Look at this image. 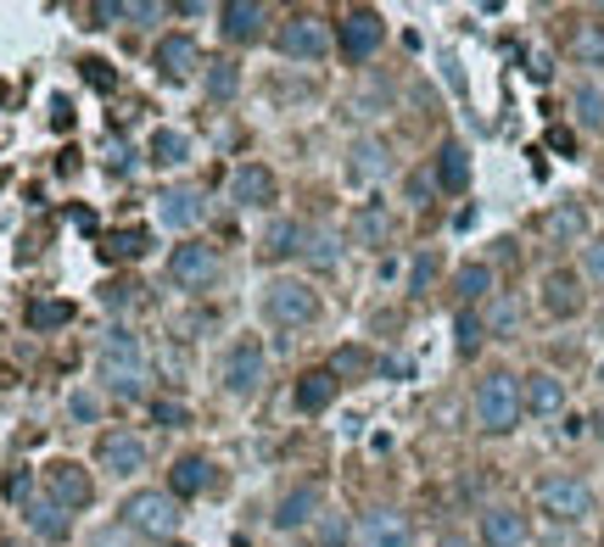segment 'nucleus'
Returning <instances> with one entry per match:
<instances>
[{
  "label": "nucleus",
  "mask_w": 604,
  "mask_h": 547,
  "mask_svg": "<svg viewBox=\"0 0 604 547\" xmlns=\"http://www.w3.org/2000/svg\"><path fill=\"white\" fill-rule=\"evenodd\" d=\"M157 73L168 79V84H179V79H191L197 68H202V51H197V39L191 34H168L163 45H157Z\"/></svg>",
  "instance_id": "obj_14"
},
{
  "label": "nucleus",
  "mask_w": 604,
  "mask_h": 547,
  "mask_svg": "<svg viewBox=\"0 0 604 547\" xmlns=\"http://www.w3.org/2000/svg\"><path fill=\"white\" fill-rule=\"evenodd\" d=\"M229 202L236 207H269L274 202V174L263 163H241L236 179H229Z\"/></svg>",
  "instance_id": "obj_16"
},
{
  "label": "nucleus",
  "mask_w": 604,
  "mask_h": 547,
  "mask_svg": "<svg viewBox=\"0 0 604 547\" xmlns=\"http://www.w3.org/2000/svg\"><path fill=\"white\" fill-rule=\"evenodd\" d=\"M102 380L112 396L134 403V396H146V353H141V335L129 324H112L107 341H102Z\"/></svg>",
  "instance_id": "obj_1"
},
{
  "label": "nucleus",
  "mask_w": 604,
  "mask_h": 547,
  "mask_svg": "<svg viewBox=\"0 0 604 547\" xmlns=\"http://www.w3.org/2000/svg\"><path fill=\"white\" fill-rule=\"evenodd\" d=\"M588 280H593V285H604V235H599V240H588Z\"/></svg>",
  "instance_id": "obj_45"
},
{
  "label": "nucleus",
  "mask_w": 604,
  "mask_h": 547,
  "mask_svg": "<svg viewBox=\"0 0 604 547\" xmlns=\"http://www.w3.org/2000/svg\"><path fill=\"white\" fill-rule=\"evenodd\" d=\"M548 140H554V152H577V140H571V129H554Z\"/></svg>",
  "instance_id": "obj_47"
},
{
  "label": "nucleus",
  "mask_w": 604,
  "mask_h": 547,
  "mask_svg": "<svg viewBox=\"0 0 604 547\" xmlns=\"http://www.w3.org/2000/svg\"><path fill=\"white\" fill-rule=\"evenodd\" d=\"M146 252H152V235L146 229H118V235L102 240V258L107 263H123V258L134 263V258H146Z\"/></svg>",
  "instance_id": "obj_29"
},
{
  "label": "nucleus",
  "mask_w": 604,
  "mask_h": 547,
  "mask_svg": "<svg viewBox=\"0 0 604 547\" xmlns=\"http://www.w3.org/2000/svg\"><path fill=\"white\" fill-rule=\"evenodd\" d=\"M0 547H23V542H0Z\"/></svg>",
  "instance_id": "obj_49"
},
{
  "label": "nucleus",
  "mask_w": 604,
  "mask_h": 547,
  "mask_svg": "<svg viewBox=\"0 0 604 547\" xmlns=\"http://www.w3.org/2000/svg\"><path fill=\"white\" fill-rule=\"evenodd\" d=\"M263 23H269V12L258 7V0H224V7H218V28H224V39H236V45H252L263 34Z\"/></svg>",
  "instance_id": "obj_15"
},
{
  "label": "nucleus",
  "mask_w": 604,
  "mask_h": 547,
  "mask_svg": "<svg viewBox=\"0 0 604 547\" xmlns=\"http://www.w3.org/2000/svg\"><path fill=\"white\" fill-rule=\"evenodd\" d=\"M482 542H487V547H526V514L509 509V503L487 509V514H482Z\"/></svg>",
  "instance_id": "obj_18"
},
{
  "label": "nucleus",
  "mask_w": 604,
  "mask_h": 547,
  "mask_svg": "<svg viewBox=\"0 0 604 547\" xmlns=\"http://www.w3.org/2000/svg\"><path fill=\"white\" fill-rule=\"evenodd\" d=\"M281 51H286L292 62H324V57H331V28H324V17L292 12V17L281 23Z\"/></svg>",
  "instance_id": "obj_7"
},
{
  "label": "nucleus",
  "mask_w": 604,
  "mask_h": 547,
  "mask_svg": "<svg viewBox=\"0 0 604 547\" xmlns=\"http://www.w3.org/2000/svg\"><path fill=\"white\" fill-rule=\"evenodd\" d=\"M297 252H303V229H297L292 218H274L269 235H263V258H269V263H286V258H297Z\"/></svg>",
  "instance_id": "obj_28"
},
{
  "label": "nucleus",
  "mask_w": 604,
  "mask_h": 547,
  "mask_svg": "<svg viewBox=\"0 0 604 547\" xmlns=\"http://www.w3.org/2000/svg\"><path fill=\"white\" fill-rule=\"evenodd\" d=\"M516 302H509V296H504V302H493V313H487V330H498V335H509V330H516Z\"/></svg>",
  "instance_id": "obj_42"
},
{
  "label": "nucleus",
  "mask_w": 604,
  "mask_h": 547,
  "mask_svg": "<svg viewBox=\"0 0 604 547\" xmlns=\"http://www.w3.org/2000/svg\"><path fill=\"white\" fill-rule=\"evenodd\" d=\"M471 408H476V425L487 430V436H509L521 425V380L516 374H487L482 385H476V396H471Z\"/></svg>",
  "instance_id": "obj_2"
},
{
  "label": "nucleus",
  "mask_w": 604,
  "mask_h": 547,
  "mask_svg": "<svg viewBox=\"0 0 604 547\" xmlns=\"http://www.w3.org/2000/svg\"><path fill=\"white\" fill-rule=\"evenodd\" d=\"M79 68H84V79L96 84V90H112V84H118V79H112V68H107V62H96V57H90V62H79Z\"/></svg>",
  "instance_id": "obj_43"
},
{
  "label": "nucleus",
  "mask_w": 604,
  "mask_h": 547,
  "mask_svg": "<svg viewBox=\"0 0 604 547\" xmlns=\"http://www.w3.org/2000/svg\"><path fill=\"white\" fill-rule=\"evenodd\" d=\"M336 39H342V57H347V62H364V57H376V51H381V39H387V23H381V12H369V7H353V12L342 17Z\"/></svg>",
  "instance_id": "obj_9"
},
{
  "label": "nucleus",
  "mask_w": 604,
  "mask_h": 547,
  "mask_svg": "<svg viewBox=\"0 0 604 547\" xmlns=\"http://www.w3.org/2000/svg\"><path fill=\"white\" fill-rule=\"evenodd\" d=\"M146 163L152 168H185L191 163V134L185 129H157L152 145H146Z\"/></svg>",
  "instance_id": "obj_25"
},
{
  "label": "nucleus",
  "mask_w": 604,
  "mask_h": 547,
  "mask_svg": "<svg viewBox=\"0 0 604 547\" xmlns=\"http://www.w3.org/2000/svg\"><path fill=\"white\" fill-rule=\"evenodd\" d=\"M364 369H369V353H358V346H342L331 364V374H364Z\"/></svg>",
  "instance_id": "obj_41"
},
{
  "label": "nucleus",
  "mask_w": 604,
  "mask_h": 547,
  "mask_svg": "<svg viewBox=\"0 0 604 547\" xmlns=\"http://www.w3.org/2000/svg\"><path fill=\"white\" fill-rule=\"evenodd\" d=\"M213 274H218V252L208 240H185L168 252V285H179V290H202V285H213Z\"/></svg>",
  "instance_id": "obj_8"
},
{
  "label": "nucleus",
  "mask_w": 604,
  "mask_h": 547,
  "mask_svg": "<svg viewBox=\"0 0 604 547\" xmlns=\"http://www.w3.org/2000/svg\"><path fill=\"white\" fill-rule=\"evenodd\" d=\"M577 51H582L588 62H604V28H588V34L577 39Z\"/></svg>",
  "instance_id": "obj_44"
},
{
  "label": "nucleus",
  "mask_w": 604,
  "mask_h": 547,
  "mask_svg": "<svg viewBox=\"0 0 604 547\" xmlns=\"http://www.w3.org/2000/svg\"><path fill=\"white\" fill-rule=\"evenodd\" d=\"M68 414H73L79 425H96V419H102V396H96V391H73V396H68Z\"/></svg>",
  "instance_id": "obj_38"
},
{
  "label": "nucleus",
  "mask_w": 604,
  "mask_h": 547,
  "mask_svg": "<svg viewBox=\"0 0 604 547\" xmlns=\"http://www.w3.org/2000/svg\"><path fill=\"white\" fill-rule=\"evenodd\" d=\"M102 302H107L112 313H123V308L141 302V285H134V280H112V285H102Z\"/></svg>",
  "instance_id": "obj_37"
},
{
  "label": "nucleus",
  "mask_w": 604,
  "mask_h": 547,
  "mask_svg": "<svg viewBox=\"0 0 604 547\" xmlns=\"http://www.w3.org/2000/svg\"><path fill=\"white\" fill-rule=\"evenodd\" d=\"M263 369H269V353H263V341L258 335H236L224 346V364H218V380L229 396H252L263 385Z\"/></svg>",
  "instance_id": "obj_4"
},
{
  "label": "nucleus",
  "mask_w": 604,
  "mask_h": 547,
  "mask_svg": "<svg viewBox=\"0 0 604 547\" xmlns=\"http://www.w3.org/2000/svg\"><path fill=\"white\" fill-rule=\"evenodd\" d=\"M437 190H448V195H464L471 190V152H464L459 140H448L442 152H437Z\"/></svg>",
  "instance_id": "obj_22"
},
{
  "label": "nucleus",
  "mask_w": 604,
  "mask_h": 547,
  "mask_svg": "<svg viewBox=\"0 0 604 547\" xmlns=\"http://www.w3.org/2000/svg\"><path fill=\"white\" fill-rule=\"evenodd\" d=\"M45 486H51V503H62L68 514L96 503V480H90V469L73 464V459H57L51 469H45Z\"/></svg>",
  "instance_id": "obj_10"
},
{
  "label": "nucleus",
  "mask_w": 604,
  "mask_h": 547,
  "mask_svg": "<svg viewBox=\"0 0 604 547\" xmlns=\"http://www.w3.org/2000/svg\"><path fill=\"white\" fill-rule=\"evenodd\" d=\"M543 235H548V240H560V246H571V240L588 235V213H582L577 202H560L554 213H543Z\"/></svg>",
  "instance_id": "obj_27"
},
{
  "label": "nucleus",
  "mask_w": 604,
  "mask_h": 547,
  "mask_svg": "<svg viewBox=\"0 0 604 547\" xmlns=\"http://www.w3.org/2000/svg\"><path fill=\"white\" fill-rule=\"evenodd\" d=\"M431 185H437V174H414V179H408V202H421V207H426Z\"/></svg>",
  "instance_id": "obj_46"
},
{
  "label": "nucleus",
  "mask_w": 604,
  "mask_h": 547,
  "mask_svg": "<svg viewBox=\"0 0 604 547\" xmlns=\"http://www.w3.org/2000/svg\"><path fill=\"white\" fill-rule=\"evenodd\" d=\"M353 229H358V240H364V246H387L392 218H387V207L369 202V207H358V213H353Z\"/></svg>",
  "instance_id": "obj_34"
},
{
  "label": "nucleus",
  "mask_w": 604,
  "mask_h": 547,
  "mask_svg": "<svg viewBox=\"0 0 604 547\" xmlns=\"http://www.w3.org/2000/svg\"><path fill=\"white\" fill-rule=\"evenodd\" d=\"M336 391H342V380L331 369H308L297 380V391H292V403H297V414H324V408L336 403Z\"/></svg>",
  "instance_id": "obj_19"
},
{
  "label": "nucleus",
  "mask_w": 604,
  "mask_h": 547,
  "mask_svg": "<svg viewBox=\"0 0 604 547\" xmlns=\"http://www.w3.org/2000/svg\"><path fill=\"white\" fill-rule=\"evenodd\" d=\"M453 335H459V358H476V353H482V335H487V319H482L476 308H459Z\"/></svg>",
  "instance_id": "obj_33"
},
{
  "label": "nucleus",
  "mask_w": 604,
  "mask_h": 547,
  "mask_svg": "<svg viewBox=\"0 0 604 547\" xmlns=\"http://www.w3.org/2000/svg\"><path fill=\"white\" fill-rule=\"evenodd\" d=\"M123 525L129 531H141V536H152V542H168L174 536V525H179V503H174V497L168 491H129L123 497Z\"/></svg>",
  "instance_id": "obj_5"
},
{
  "label": "nucleus",
  "mask_w": 604,
  "mask_h": 547,
  "mask_svg": "<svg viewBox=\"0 0 604 547\" xmlns=\"http://www.w3.org/2000/svg\"><path fill=\"white\" fill-rule=\"evenodd\" d=\"M437 547H471V542H464V536H442Z\"/></svg>",
  "instance_id": "obj_48"
},
{
  "label": "nucleus",
  "mask_w": 604,
  "mask_h": 547,
  "mask_svg": "<svg viewBox=\"0 0 604 547\" xmlns=\"http://www.w3.org/2000/svg\"><path fill=\"white\" fill-rule=\"evenodd\" d=\"M96 459H102V469H112L118 480H123V475H141V469H146V441L134 436V430H107L102 447H96Z\"/></svg>",
  "instance_id": "obj_12"
},
{
  "label": "nucleus",
  "mask_w": 604,
  "mask_h": 547,
  "mask_svg": "<svg viewBox=\"0 0 604 547\" xmlns=\"http://www.w3.org/2000/svg\"><path fill=\"white\" fill-rule=\"evenodd\" d=\"M168 547H185V542H168Z\"/></svg>",
  "instance_id": "obj_50"
},
{
  "label": "nucleus",
  "mask_w": 604,
  "mask_h": 547,
  "mask_svg": "<svg viewBox=\"0 0 604 547\" xmlns=\"http://www.w3.org/2000/svg\"><path fill=\"white\" fill-rule=\"evenodd\" d=\"M241 90V68L236 62H213L208 68V102H236Z\"/></svg>",
  "instance_id": "obj_35"
},
{
  "label": "nucleus",
  "mask_w": 604,
  "mask_h": 547,
  "mask_svg": "<svg viewBox=\"0 0 604 547\" xmlns=\"http://www.w3.org/2000/svg\"><path fill=\"white\" fill-rule=\"evenodd\" d=\"M358 536H364V547H414V531L398 509H369Z\"/></svg>",
  "instance_id": "obj_17"
},
{
  "label": "nucleus",
  "mask_w": 604,
  "mask_h": 547,
  "mask_svg": "<svg viewBox=\"0 0 604 547\" xmlns=\"http://www.w3.org/2000/svg\"><path fill=\"white\" fill-rule=\"evenodd\" d=\"M263 319L281 330H303L319 319V290L303 280H269L263 285Z\"/></svg>",
  "instance_id": "obj_3"
},
{
  "label": "nucleus",
  "mask_w": 604,
  "mask_h": 547,
  "mask_svg": "<svg viewBox=\"0 0 604 547\" xmlns=\"http://www.w3.org/2000/svg\"><path fill=\"white\" fill-rule=\"evenodd\" d=\"M23 520L34 525V536H39V542H68V531H73L68 509H62V503H51V497H28V503H23Z\"/></svg>",
  "instance_id": "obj_21"
},
{
  "label": "nucleus",
  "mask_w": 604,
  "mask_h": 547,
  "mask_svg": "<svg viewBox=\"0 0 604 547\" xmlns=\"http://www.w3.org/2000/svg\"><path fill=\"white\" fill-rule=\"evenodd\" d=\"M387 168H392V163H387V145H381V140H358L353 152H347V179H353V185H376Z\"/></svg>",
  "instance_id": "obj_24"
},
{
  "label": "nucleus",
  "mask_w": 604,
  "mask_h": 547,
  "mask_svg": "<svg viewBox=\"0 0 604 547\" xmlns=\"http://www.w3.org/2000/svg\"><path fill=\"white\" fill-rule=\"evenodd\" d=\"M560 408H566V385L554 380V374H526V385H521V414L554 419Z\"/></svg>",
  "instance_id": "obj_20"
},
{
  "label": "nucleus",
  "mask_w": 604,
  "mask_h": 547,
  "mask_svg": "<svg viewBox=\"0 0 604 547\" xmlns=\"http://www.w3.org/2000/svg\"><path fill=\"white\" fill-rule=\"evenodd\" d=\"M577 123H582V129H604V90H599V84H582V90H577Z\"/></svg>",
  "instance_id": "obj_36"
},
{
  "label": "nucleus",
  "mask_w": 604,
  "mask_h": 547,
  "mask_svg": "<svg viewBox=\"0 0 604 547\" xmlns=\"http://www.w3.org/2000/svg\"><path fill=\"white\" fill-rule=\"evenodd\" d=\"M157 218H163L168 229H197V224L208 218V195H202L197 185H168V190L157 195Z\"/></svg>",
  "instance_id": "obj_11"
},
{
  "label": "nucleus",
  "mask_w": 604,
  "mask_h": 547,
  "mask_svg": "<svg viewBox=\"0 0 604 547\" xmlns=\"http://www.w3.org/2000/svg\"><path fill=\"white\" fill-rule=\"evenodd\" d=\"M28 330H62V324H73L79 319V308L73 302H57V296H45V302H28Z\"/></svg>",
  "instance_id": "obj_30"
},
{
  "label": "nucleus",
  "mask_w": 604,
  "mask_h": 547,
  "mask_svg": "<svg viewBox=\"0 0 604 547\" xmlns=\"http://www.w3.org/2000/svg\"><path fill=\"white\" fill-rule=\"evenodd\" d=\"M582 302H588V296H582V280H577L571 269H554V274L543 280V313H548V319H577Z\"/></svg>",
  "instance_id": "obj_13"
},
{
  "label": "nucleus",
  "mask_w": 604,
  "mask_h": 547,
  "mask_svg": "<svg viewBox=\"0 0 604 547\" xmlns=\"http://www.w3.org/2000/svg\"><path fill=\"white\" fill-rule=\"evenodd\" d=\"M152 414H157V425H168V430L191 425V408H185L179 396H157V403H152Z\"/></svg>",
  "instance_id": "obj_39"
},
{
  "label": "nucleus",
  "mask_w": 604,
  "mask_h": 547,
  "mask_svg": "<svg viewBox=\"0 0 604 547\" xmlns=\"http://www.w3.org/2000/svg\"><path fill=\"white\" fill-rule=\"evenodd\" d=\"M313 514H319V486H297V491L281 497V509H274V525H281V531H303Z\"/></svg>",
  "instance_id": "obj_26"
},
{
  "label": "nucleus",
  "mask_w": 604,
  "mask_h": 547,
  "mask_svg": "<svg viewBox=\"0 0 604 547\" xmlns=\"http://www.w3.org/2000/svg\"><path fill=\"white\" fill-rule=\"evenodd\" d=\"M453 290H459V302H464V308L482 302V296L493 290V269H487V263H464V269L453 274Z\"/></svg>",
  "instance_id": "obj_31"
},
{
  "label": "nucleus",
  "mask_w": 604,
  "mask_h": 547,
  "mask_svg": "<svg viewBox=\"0 0 604 547\" xmlns=\"http://www.w3.org/2000/svg\"><path fill=\"white\" fill-rule=\"evenodd\" d=\"M537 509H543L554 525H577V520L593 514V486L577 480V475H548V480L537 486Z\"/></svg>",
  "instance_id": "obj_6"
},
{
  "label": "nucleus",
  "mask_w": 604,
  "mask_h": 547,
  "mask_svg": "<svg viewBox=\"0 0 604 547\" xmlns=\"http://www.w3.org/2000/svg\"><path fill=\"white\" fill-rule=\"evenodd\" d=\"M208 480H213V464H208L202 453H185V459H174V469H168V497H202Z\"/></svg>",
  "instance_id": "obj_23"
},
{
  "label": "nucleus",
  "mask_w": 604,
  "mask_h": 547,
  "mask_svg": "<svg viewBox=\"0 0 604 547\" xmlns=\"http://www.w3.org/2000/svg\"><path fill=\"white\" fill-rule=\"evenodd\" d=\"M431 280H437V252H421L414 269H408V290L421 296V290H431Z\"/></svg>",
  "instance_id": "obj_40"
},
{
  "label": "nucleus",
  "mask_w": 604,
  "mask_h": 547,
  "mask_svg": "<svg viewBox=\"0 0 604 547\" xmlns=\"http://www.w3.org/2000/svg\"><path fill=\"white\" fill-rule=\"evenodd\" d=\"M336 258H342V240H336L331 229L303 235V263H308V269H336Z\"/></svg>",
  "instance_id": "obj_32"
}]
</instances>
